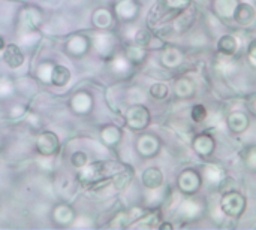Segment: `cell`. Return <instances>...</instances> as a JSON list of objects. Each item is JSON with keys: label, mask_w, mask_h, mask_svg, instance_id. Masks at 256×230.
<instances>
[{"label": "cell", "mask_w": 256, "mask_h": 230, "mask_svg": "<svg viewBox=\"0 0 256 230\" xmlns=\"http://www.w3.org/2000/svg\"><path fill=\"white\" fill-rule=\"evenodd\" d=\"M218 49L219 52L225 54V55H232L237 51V40L234 36L231 34H225L219 39L218 42Z\"/></svg>", "instance_id": "cell-11"}, {"label": "cell", "mask_w": 256, "mask_h": 230, "mask_svg": "<svg viewBox=\"0 0 256 230\" xmlns=\"http://www.w3.org/2000/svg\"><path fill=\"white\" fill-rule=\"evenodd\" d=\"M76 48L80 49V55L86 52V48H87V40H86V37L76 36V37H72V39L68 42V49H69L70 54H74Z\"/></svg>", "instance_id": "cell-12"}, {"label": "cell", "mask_w": 256, "mask_h": 230, "mask_svg": "<svg viewBox=\"0 0 256 230\" xmlns=\"http://www.w3.org/2000/svg\"><path fill=\"white\" fill-rule=\"evenodd\" d=\"M249 54H250V58H252V61H255V40L250 43V46H249Z\"/></svg>", "instance_id": "cell-18"}, {"label": "cell", "mask_w": 256, "mask_h": 230, "mask_svg": "<svg viewBox=\"0 0 256 230\" xmlns=\"http://www.w3.org/2000/svg\"><path fill=\"white\" fill-rule=\"evenodd\" d=\"M206 117H207V111H206L204 105H195L192 108V118H194V121L200 123V121L206 120Z\"/></svg>", "instance_id": "cell-17"}, {"label": "cell", "mask_w": 256, "mask_h": 230, "mask_svg": "<svg viewBox=\"0 0 256 230\" xmlns=\"http://www.w3.org/2000/svg\"><path fill=\"white\" fill-rule=\"evenodd\" d=\"M150 96L154 99H165L168 96V87L165 84H154L150 88Z\"/></svg>", "instance_id": "cell-16"}, {"label": "cell", "mask_w": 256, "mask_h": 230, "mask_svg": "<svg viewBox=\"0 0 256 230\" xmlns=\"http://www.w3.org/2000/svg\"><path fill=\"white\" fill-rule=\"evenodd\" d=\"M152 39H153V34H152L147 28H142V30H140V31L135 34V43H136L138 46H141V48L148 46V43L152 42Z\"/></svg>", "instance_id": "cell-14"}, {"label": "cell", "mask_w": 256, "mask_h": 230, "mask_svg": "<svg viewBox=\"0 0 256 230\" xmlns=\"http://www.w3.org/2000/svg\"><path fill=\"white\" fill-rule=\"evenodd\" d=\"M69 79H70V72H69L68 67L62 66V64L54 66V67L51 69V72H50V81H51V84L56 85V87H63V85H66V84L69 82Z\"/></svg>", "instance_id": "cell-9"}, {"label": "cell", "mask_w": 256, "mask_h": 230, "mask_svg": "<svg viewBox=\"0 0 256 230\" xmlns=\"http://www.w3.org/2000/svg\"><path fill=\"white\" fill-rule=\"evenodd\" d=\"M194 148L200 156H210L214 150V139L207 133H201L194 141Z\"/></svg>", "instance_id": "cell-7"}, {"label": "cell", "mask_w": 256, "mask_h": 230, "mask_svg": "<svg viewBox=\"0 0 256 230\" xmlns=\"http://www.w3.org/2000/svg\"><path fill=\"white\" fill-rule=\"evenodd\" d=\"M70 163L74 168H84L88 163V156L82 151H76L70 157Z\"/></svg>", "instance_id": "cell-15"}, {"label": "cell", "mask_w": 256, "mask_h": 230, "mask_svg": "<svg viewBox=\"0 0 256 230\" xmlns=\"http://www.w3.org/2000/svg\"><path fill=\"white\" fill-rule=\"evenodd\" d=\"M230 130L234 133H243L249 127V118L243 112H234L228 117Z\"/></svg>", "instance_id": "cell-10"}, {"label": "cell", "mask_w": 256, "mask_h": 230, "mask_svg": "<svg viewBox=\"0 0 256 230\" xmlns=\"http://www.w3.org/2000/svg\"><path fill=\"white\" fill-rule=\"evenodd\" d=\"M58 145H60L58 144V139H57V136L52 132H44V133H40L39 138H38V141H36L38 151L42 156H45V157L56 154L58 151Z\"/></svg>", "instance_id": "cell-3"}, {"label": "cell", "mask_w": 256, "mask_h": 230, "mask_svg": "<svg viewBox=\"0 0 256 230\" xmlns=\"http://www.w3.org/2000/svg\"><path fill=\"white\" fill-rule=\"evenodd\" d=\"M142 147H147L148 148V156L154 154L158 151V142L153 136H141L140 141H138V150L142 148Z\"/></svg>", "instance_id": "cell-13"}, {"label": "cell", "mask_w": 256, "mask_h": 230, "mask_svg": "<svg viewBox=\"0 0 256 230\" xmlns=\"http://www.w3.org/2000/svg\"><path fill=\"white\" fill-rule=\"evenodd\" d=\"M150 121L148 111L144 106H134L128 112V124L132 129H144Z\"/></svg>", "instance_id": "cell-4"}, {"label": "cell", "mask_w": 256, "mask_h": 230, "mask_svg": "<svg viewBox=\"0 0 256 230\" xmlns=\"http://www.w3.org/2000/svg\"><path fill=\"white\" fill-rule=\"evenodd\" d=\"M3 60L9 67H20L24 63V54L21 52V49L15 45V43H9L4 45L3 48Z\"/></svg>", "instance_id": "cell-5"}, {"label": "cell", "mask_w": 256, "mask_h": 230, "mask_svg": "<svg viewBox=\"0 0 256 230\" xmlns=\"http://www.w3.org/2000/svg\"><path fill=\"white\" fill-rule=\"evenodd\" d=\"M142 183L147 189H159L164 183V174L158 168H148L142 174Z\"/></svg>", "instance_id": "cell-8"}, {"label": "cell", "mask_w": 256, "mask_h": 230, "mask_svg": "<svg viewBox=\"0 0 256 230\" xmlns=\"http://www.w3.org/2000/svg\"><path fill=\"white\" fill-rule=\"evenodd\" d=\"M178 187L184 195H195L201 187V178L195 171L186 169L178 177Z\"/></svg>", "instance_id": "cell-2"}, {"label": "cell", "mask_w": 256, "mask_h": 230, "mask_svg": "<svg viewBox=\"0 0 256 230\" xmlns=\"http://www.w3.org/2000/svg\"><path fill=\"white\" fill-rule=\"evenodd\" d=\"M232 15H234V19H236L238 24L248 25V24H250V22L255 19V9H254V6L249 4V3H240V4L236 6Z\"/></svg>", "instance_id": "cell-6"}, {"label": "cell", "mask_w": 256, "mask_h": 230, "mask_svg": "<svg viewBox=\"0 0 256 230\" xmlns=\"http://www.w3.org/2000/svg\"><path fill=\"white\" fill-rule=\"evenodd\" d=\"M220 207L228 217L240 219L246 210V199L238 192H230L222 196Z\"/></svg>", "instance_id": "cell-1"}, {"label": "cell", "mask_w": 256, "mask_h": 230, "mask_svg": "<svg viewBox=\"0 0 256 230\" xmlns=\"http://www.w3.org/2000/svg\"><path fill=\"white\" fill-rule=\"evenodd\" d=\"M3 48H4V39H3V37L0 36V51H2Z\"/></svg>", "instance_id": "cell-19"}]
</instances>
